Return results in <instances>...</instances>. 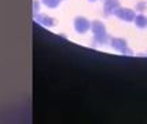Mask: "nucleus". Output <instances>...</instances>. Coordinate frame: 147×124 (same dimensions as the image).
Masks as SVG:
<instances>
[]
</instances>
